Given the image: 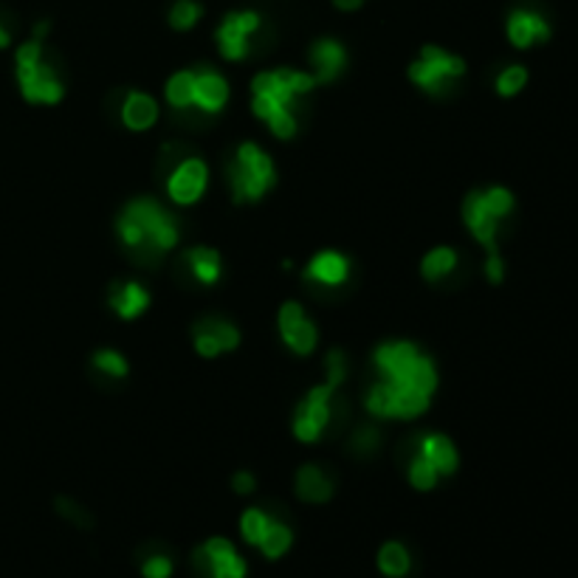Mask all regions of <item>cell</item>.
I'll return each instance as SVG.
<instances>
[{
	"instance_id": "1",
	"label": "cell",
	"mask_w": 578,
	"mask_h": 578,
	"mask_svg": "<svg viewBox=\"0 0 578 578\" xmlns=\"http://www.w3.org/2000/svg\"><path fill=\"white\" fill-rule=\"evenodd\" d=\"M317 88V79L311 74H302V71L293 68H277V71H263L257 74L251 90H255V114L266 121L271 133L277 139H291L297 133V108L299 96L311 94Z\"/></svg>"
},
{
	"instance_id": "2",
	"label": "cell",
	"mask_w": 578,
	"mask_h": 578,
	"mask_svg": "<svg viewBox=\"0 0 578 578\" xmlns=\"http://www.w3.org/2000/svg\"><path fill=\"white\" fill-rule=\"evenodd\" d=\"M116 232L139 260H156L179 243V223L153 197L130 201L116 217Z\"/></svg>"
},
{
	"instance_id": "3",
	"label": "cell",
	"mask_w": 578,
	"mask_h": 578,
	"mask_svg": "<svg viewBox=\"0 0 578 578\" xmlns=\"http://www.w3.org/2000/svg\"><path fill=\"white\" fill-rule=\"evenodd\" d=\"M18 83L23 96L34 105H57L63 99V79L57 71L43 60V38L34 34L29 43L18 49Z\"/></svg>"
},
{
	"instance_id": "4",
	"label": "cell",
	"mask_w": 578,
	"mask_h": 578,
	"mask_svg": "<svg viewBox=\"0 0 578 578\" xmlns=\"http://www.w3.org/2000/svg\"><path fill=\"white\" fill-rule=\"evenodd\" d=\"M226 172H229V186L237 204H243V201H260L271 190L274 181H277L271 159L263 153L260 147L251 144V141L237 147V153L232 156Z\"/></svg>"
},
{
	"instance_id": "5",
	"label": "cell",
	"mask_w": 578,
	"mask_h": 578,
	"mask_svg": "<svg viewBox=\"0 0 578 578\" xmlns=\"http://www.w3.org/2000/svg\"><path fill=\"white\" fill-rule=\"evenodd\" d=\"M429 398L432 395L424 393V389L413 387V384L407 382H389V378H384L382 384H375V387H370L367 393V409L370 415H375V418H418L420 413H426L429 409Z\"/></svg>"
},
{
	"instance_id": "6",
	"label": "cell",
	"mask_w": 578,
	"mask_h": 578,
	"mask_svg": "<svg viewBox=\"0 0 578 578\" xmlns=\"http://www.w3.org/2000/svg\"><path fill=\"white\" fill-rule=\"evenodd\" d=\"M465 74V63L438 45H426L420 57L409 65V79L429 94H440L446 83Z\"/></svg>"
},
{
	"instance_id": "7",
	"label": "cell",
	"mask_w": 578,
	"mask_h": 578,
	"mask_svg": "<svg viewBox=\"0 0 578 578\" xmlns=\"http://www.w3.org/2000/svg\"><path fill=\"white\" fill-rule=\"evenodd\" d=\"M333 384H319L311 393L306 395V400L299 404L297 415H293V435L302 443H317L322 438V432L328 429L331 420V400H333Z\"/></svg>"
},
{
	"instance_id": "8",
	"label": "cell",
	"mask_w": 578,
	"mask_h": 578,
	"mask_svg": "<svg viewBox=\"0 0 578 578\" xmlns=\"http://www.w3.org/2000/svg\"><path fill=\"white\" fill-rule=\"evenodd\" d=\"M260 29V14L257 12H232L217 29V49L229 63H237L248 54L251 34Z\"/></svg>"
},
{
	"instance_id": "9",
	"label": "cell",
	"mask_w": 578,
	"mask_h": 578,
	"mask_svg": "<svg viewBox=\"0 0 578 578\" xmlns=\"http://www.w3.org/2000/svg\"><path fill=\"white\" fill-rule=\"evenodd\" d=\"M206 184H210V170L201 159H184L175 170L170 172L167 179V195L181 206L195 204L197 197L206 192Z\"/></svg>"
},
{
	"instance_id": "10",
	"label": "cell",
	"mask_w": 578,
	"mask_h": 578,
	"mask_svg": "<svg viewBox=\"0 0 578 578\" xmlns=\"http://www.w3.org/2000/svg\"><path fill=\"white\" fill-rule=\"evenodd\" d=\"M505 34H509L511 45L514 49H534V45L547 43L553 34L550 23L542 12L536 9H514L509 14V23H505Z\"/></svg>"
},
{
	"instance_id": "11",
	"label": "cell",
	"mask_w": 578,
	"mask_h": 578,
	"mask_svg": "<svg viewBox=\"0 0 578 578\" xmlns=\"http://www.w3.org/2000/svg\"><path fill=\"white\" fill-rule=\"evenodd\" d=\"M280 333L297 356H308L317 347V328H313V322H308L306 311H302L299 302H286L282 306Z\"/></svg>"
},
{
	"instance_id": "12",
	"label": "cell",
	"mask_w": 578,
	"mask_h": 578,
	"mask_svg": "<svg viewBox=\"0 0 578 578\" xmlns=\"http://www.w3.org/2000/svg\"><path fill=\"white\" fill-rule=\"evenodd\" d=\"M463 221L480 246L496 251V232H500L502 221L485 206L483 192H469V197L463 201Z\"/></svg>"
},
{
	"instance_id": "13",
	"label": "cell",
	"mask_w": 578,
	"mask_h": 578,
	"mask_svg": "<svg viewBox=\"0 0 578 578\" xmlns=\"http://www.w3.org/2000/svg\"><path fill=\"white\" fill-rule=\"evenodd\" d=\"M197 559L204 561L212 578H246V561L237 556L229 539H221V536L210 539L201 547Z\"/></svg>"
},
{
	"instance_id": "14",
	"label": "cell",
	"mask_w": 578,
	"mask_h": 578,
	"mask_svg": "<svg viewBox=\"0 0 578 578\" xmlns=\"http://www.w3.org/2000/svg\"><path fill=\"white\" fill-rule=\"evenodd\" d=\"M240 344V333L235 324L223 322V319H204L195 324V350L201 356L215 358L226 350H235Z\"/></svg>"
},
{
	"instance_id": "15",
	"label": "cell",
	"mask_w": 578,
	"mask_h": 578,
	"mask_svg": "<svg viewBox=\"0 0 578 578\" xmlns=\"http://www.w3.org/2000/svg\"><path fill=\"white\" fill-rule=\"evenodd\" d=\"M420 356H424V353H420L415 344L389 342L375 350V364H378V370L384 373V378H389V382H404L415 370V364L420 362Z\"/></svg>"
},
{
	"instance_id": "16",
	"label": "cell",
	"mask_w": 578,
	"mask_h": 578,
	"mask_svg": "<svg viewBox=\"0 0 578 578\" xmlns=\"http://www.w3.org/2000/svg\"><path fill=\"white\" fill-rule=\"evenodd\" d=\"M229 103V85L210 65H201L195 71V105L204 114H217Z\"/></svg>"
},
{
	"instance_id": "17",
	"label": "cell",
	"mask_w": 578,
	"mask_h": 578,
	"mask_svg": "<svg viewBox=\"0 0 578 578\" xmlns=\"http://www.w3.org/2000/svg\"><path fill=\"white\" fill-rule=\"evenodd\" d=\"M311 60H313V71H317V74H313L317 85H328L333 83V79L344 71V65H347V52L342 49V43L324 38L313 43Z\"/></svg>"
},
{
	"instance_id": "18",
	"label": "cell",
	"mask_w": 578,
	"mask_h": 578,
	"mask_svg": "<svg viewBox=\"0 0 578 578\" xmlns=\"http://www.w3.org/2000/svg\"><path fill=\"white\" fill-rule=\"evenodd\" d=\"M159 119V105H156L153 96L141 94V90H133V94L125 96V103H121V121H125V128L130 130H150Z\"/></svg>"
},
{
	"instance_id": "19",
	"label": "cell",
	"mask_w": 578,
	"mask_h": 578,
	"mask_svg": "<svg viewBox=\"0 0 578 578\" xmlns=\"http://www.w3.org/2000/svg\"><path fill=\"white\" fill-rule=\"evenodd\" d=\"M350 263L347 257L339 255V251H322L311 260L306 277L313 282H322V286H342L347 280Z\"/></svg>"
},
{
	"instance_id": "20",
	"label": "cell",
	"mask_w": 578,
	"mask_h": 578,
	"mask_svg": "<svg viewBox=\"0 0 578 578\" xmlns=\"http://www.w3.org/2000/svg\"><path fill=\"white\" fill-rule=\"evenodd\" d=\"M150 306V293L139 282H119L110 288V308L119 313L121 319H136Z\"/></svg>"
},
{
	"instance_id": "21",
	"label": "cell",
	"mask_w": 578,
	"mask_h": 578,
	"mask_svg": "<svg viewBox=\"0 0 578 578\" xmlns=\"http://www.w3.org/2000/svg\"><path fill=\"white\" fill-rule=\"evenodd\" d=\"M418 454L438 469V474H451L458 469V449L446 435H426L418 446Z\"/></svg>"
},
{
	"instance_id": "22",
	"label": "cell",
	"mask_w": 578,
	"mask_h": 578,
	"mask_svg": "<svg viewBox=\"0 0 578 578\" xmlns=\"http://www.w3.org/2000/svg\"><path fill=\"white\" fill-rule=\"evenodd\" d=\"M297 494L306 502H328L333 496V480L319 465H302L297 474Z\"/></svg>"
},
{
	"instance_id": "23",
	"label": "cell",
	"mask_w": 578,
	"mask_h": 578,
	"mask_svg": "<svg viewBox=\"0 0 578 578\" xmlns=\"http://www.w3.org/2000/svg\"><path fill=\"white\" fill-rule=\"evenodd\" d=\"M186 266L195 274V280H201L204 286H215V282L221 280V257H217L215 248H190V251H186Z\"/></svg>"
},
{
	"instance_id": "24",
	"label": "cell",
	"mask_w": 578,
	"mask_h": 578,
	"mask_svg": "<svg viewBox=\"0 0 578 578\" xmlns=\"http://www.w3.org/2000/svg\"><path fill=\"white\" fill-rule=\"evenodd\" d=\"M167 103L175 110H186L195 105V71H179L167 83Z\"/></svg>"
},
{
	"instance_id": "25",
	"label": "cell",
	"mask_w": 578,
	"mask_h": 578,
	"mask_svg": "<svg viewBox=\"0 0 578 578\" xmlns=\"http://www.w3.org/2000/svg\"><path fill=\"white\" fill-rule=\"evenodd\" d=\"M454 268H458V251H454V248L438 246L424 257V266H420V271H424V277L429 282H438V280H443V277H449Z\"/></svg>"
},
{
	"instance_id": "26",
	"label": "cell",
	"mask_w": 578,
	"mask_h": 578,
	"mask_svg": "<svg viewBox=\"0 0 578 578\" xmlns=\"http://www.w3.org/2000/svg\"><path fill=\"white\" fill-rule=\"evenodd\" d=\"M409 565H413V559H409L407 547L400 545V542H387V545L382 547V553H378V567H382L384 576L389 578L407 576Z\"/></svg>"
},
{
	"instance_id": "27",
	"label": "cell",
	"mask_w": 578,
	"mask_h": 578,
	"mask_svg": "<svg viewBox=\"0 0 578 578\" xmlns=\"http://www.w3.org/2000/svg\"><path fill=\"white\" fill-rule=\"evenodd\" d=\"M291 542H293L291 527L282 525V522H271V525H268V531H266V536H263L260 545H257V547L266 553L268 559H280L282 553L291 547Z\"/></svg>"
},
{
	"instance_id": "28",
	"label": "cell",
	"mask_w": 578,
	"mask_h": 578,
	"mask_svg": "<svg viewBox=\"0 0 578 578\" xmlns=\"http://www.w3.org/2000/svg\"><path fill=\"white\" fill-rule=\"evenodd\" d=\"M201 14H204V9L195 0H175L170 9V26L179 29V32H190L201 20Z\"/></svg>"
},
{
	"instance_id": "29",
	"label": "cell",
	"mask_w": 578,
	"mask_h": 578,
	"mask_svg": "<svg viewBox=\"0 0 578 578\" xmlns=\"http://www.w3.org/2000/svg\"><path fill=\"white\" fill-rule=\"evenodd\" d=\"M271 522H274L271 516L263 514L260 509L246 511V514H243V520H240L243 539H246L248 545H260V539L266 536V531H268V525H271Z\"/></svg>"
},
{
	"instance_id": "30",
	"label": "cell",
	"mask_w": 578,
	"mask_h": 578,
	"mask_svg": "<svg viewBox=\"0 0 578 578\" xmlns=\"http://www.w3.org/2000/svg\"><path fill=\"white\" fill-rule=\"evenodd\" d=\"M438 477H440L438 469H435V465L426 458H420V454L413 460V463H409V483H413L418 491L435 489Z\"/></svg>"
},
{
	"instance_id": "31",
	"label": "cell",
	"mask_w": 578,
	"mask_h": 578,
	"mask_svg": "<svg viewBox=\"0 0 578 578\" xmlns=\"http://www.w3.org/2000/svg\"><path fill=\"white\" fill-rule=\"evenodd\" d=\"M527 85V71L522 65H509L502 68V74L496 77V90L500 96H516Z\"/></svg>"
},
{
	"instance_id": "32",
	"label": "cell",
	"mask_w": 578,
	"mask_h": 578,
	"mask_svg": "<svg viewBox=\"0 0 578 578\" xmlns=\"http://www.w3.org/2000/svg\"><path fill=\"white\" fill-rule=\"evenodd\" d=\"M483 201L485 206L500 217V221H505V217L514 212V195H511L505 186H491V190H483Z\"/></svg>"
},
{
	"instance_id": "33",
	"label": "cell",
	"mask_w": 578,
	"mask_h": 578,
	"mask_svg": "<svg viewBox=\"0 0 578 578\" xmlns=\"http://www.w3.org/2000/svg\"><path fill=\"white\" fill-rule=\"evenodd\" d=\"M94 364L103 370V373L114 375V378H125V375H128V362H125V356L116 353V350H99L94 356Z\"/></svg>"
},
{
	"instance_id": "34",
	"label": "cell",
	"mask_w": 578,
	"mask_h": 578,
	"mask_svg": "<svg viewBox=\"0 0 578 578\" xmlns=\"http://www.w3.org/2000/svg\"><path fill=\"white\" fill-rule=\"evenodd\" d=\"M328 384H333V387H339V384L344 382V375H347V362H344V353H339V350H331L328 353Z\"/></svg>"
},
{
	"instance_id": "35",
	"label": "cell",
	"mask_w": 578,
	"mask_h": 578,
	"mask_svg": "<svg viewBox=\"0 0 578 578\" xmlns=\"http://www.w3.org/2000/svg\"><path fill=\"white\" fill-rule=\"evenodd\" d=\"M172 561L167 556H153L144 561V578H170Z\"/></svg>"
},
{
	"instance_id": "36",
	"label": "cell",
	"mask_w": 578,
	"mask_h": 578,
	"mask_svg": "<svg viewBox=\"0 0 578 578\" xmlns=\"http://www.w3.org/2000/svg\"><path fill=\"white\" fill-rule=\"evenodd\" d=\"M353 446H356V451H373L375 446H378V432H375V426L364 424L356 432V438H353Z\"/></svg>"
},
{
	"instance_id": "37",
	"label": "cell",
	"mask_w": 578,
	"mask_h": 578,
	"mask_svg": "<svg viewBox=\"0 0 578 578\" xmlns=\"http://www.w3.org/2000/svg\"><path fill=\"white\" fill-rule=\"evenodd\" d=\"M57 509H60V514L77 522L79 527H88L90 525V520H88V516H85V511L79 509V505H74V502H71V500H57Z\"/></svg>"
},
{
	"instance_id": "38",
	"label": "cell",
	"mask_w": 578,
	"mask_h": 578,
	"mask_svg": "<svg viewBox=\"0 0 578 578\" xmlns=\"http://www.w3.org/2000/svg\"><path fill=\"white\" fill-rule=\"evenodd\" d=\"M485 277H489L491 282H502V277H505V266H502L496 251H489V260H485Z\"/></svg>"
},
{
	"instance_id": "39",
	"label": "cell",
	"mask_w": 578,
	"mask_h": 578,
	"mask_svg": "<svg viewBox=\"0 0 578 578\" xmlns=\"http://www.w3.org/2000/svg\"><path fill=\"white\" fill-rule=\"evenodd\" d=\"M232 489H235L237 494H251V491H255V477L248 474V471H240V474H235V480H232Z\"/></svg>"
},
{
	"instance_id": "40",
	"label": "cell",
	"mask_w": 578,
	"mask_h": 578,
	"mask_svg": "<svg viewBox=\"0 0 578 578\" xmlns=\"http://www.w3.org/2000/svg\"><path fill=\"white\" fill-rule=\"evenodd\" d=\"M342 12H353V9H358L364 3V0H333Z\"/></svg>"
},
{
	"instance_id": "41",
	"label": "cell",
	"mask_w": 578,
	"mask_h": 578,
	"mask_svg": "<svg viewBox=\"0 0 578 578\" xmlns=\"http://www.w3.org/2000/svg\"><path fill=\"white\" fill-rule=\"evenodd\" d=\"M9 40H12V34H9V29L3 26V23H0V49H7Z\"/></svg>"
}]
</instances>
